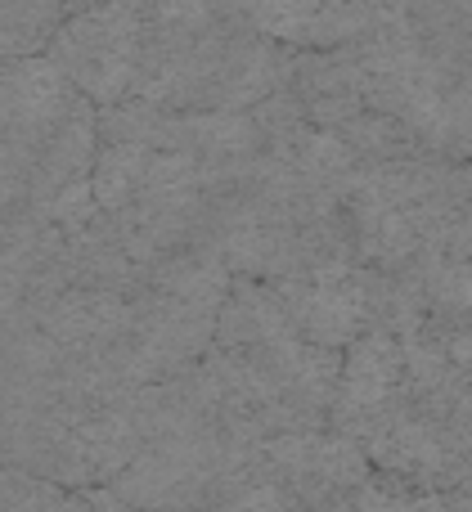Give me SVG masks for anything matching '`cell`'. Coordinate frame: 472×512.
<instances>
[{
    "label": "cell",
    "mask_w": 472,
    "mask_h": 512,
    "mask_svg": "<svg viewBox=\"0 0 472 512\" xmlns=\"http://www.w3.org/2000/svg\"><path fill=\"white\" fill-rule=\"evenodd\" d=\"M360 265L405 274L423 256L472 261V162L414 158L360 162L347 198Z\"/></svg>",
    "instance_id": "cell-2"
},
{
    "label": "cell",
    "mask_w": 472,
    "mask_h": 512,
    "mask_svg": "<svg viewBox=\"0 0 472 512\" xmlns=\"http://www.w3.org/2000/svg\"><path fill=\"white\" fill-rule=\"evenodd\" d=\"M99 108L45 54L0 68V162L27 207L50 212L90 189Z\"/></svg>",
    "instance_id": "cell-3"
},
{
    "label": "cell",
    "mask_w": 472,
    "mask_h": 512,
    "mask_svg": "<svg viewBox=\"0 0 472 512\" xmlns=\"http://www.w3.org/2000/svg\"><path fill=\"white\" fill-rule=\"evenodd\" d=\"M68 18V0H0V68L36 59Z\"/></svg>",
    "instance_id": "cell-8"
},
{
    "label": "cell",
    "mask_w": 472,
    "mask_h": 512,
    "mask_svg": "<svg viewBox=\"0 0 472 512\" xmlns=\"http://www.w3.org/2000/svg\"><path fill=\"white\" fill-rule=\"evenodd\" d=\"M405 378V346L392 333H365L356 346L342 351L338 396L329 409V427L347 441H365L378 427V418L392 409Z\"/></svg>",
    "instance_id": "cell-7"
},
{
    "label": "cell",
    "mask_w": 472,
    "mask_h": 512,
    "mask_svg": "<svg viewBox=\"0 0 472 512\" xmlns=\"http://www.w3.org/2000/svg\"><path fill=\"white\" fill-rule=\"evenodd\" d=\"M90 194L140 270L176 252H203L207 176L189 158L144 144H99Z\"/></svg>",
    "instance_id": "cell-4"
},
{
    "label": "cell",
    "mask_w": 472,
    "mask_h": 512,
    "mask_svg": "<svg viewBox=\"0 0 472 512\" xmlns=\"http://www.w3.org/2000/svg\"><path fill=\"white\" fill-rule=\"evenodd\" d=\"M90 5H99V0H68V14H77V9H90Z\"/></svg>",
    "instance_id": "cell-9"
},
{
    "label": "cell",
    "mask_w": 472,
    "mask_h": 512,
    "mask_svg": "<svg viewBox=\"0 0 472 512\" xmlns=\"http://www.w3.org/2000/svg\"><path fill=\"white\" fill-rule=\"evenodd\" d=\"M293 50L252 23L243 0H149L131 99L176 113H248L288 86Z\"/></svg>",
    "instance_id": "cell-1"
},
{
    "label": "cell",
    "mask_w": 472,
    "mask_h": 512,
    "mask_svg": "<svg viewBox=\"0 0 472 512\" xmlns=\"http://www.w3.org/2000/svg\"><path fill=\"white\" fill-rule=\"evenodd\" d=\"M279 297L288 324L324 351H347L365 333H374V270L351 265V270L302 274V279L270 283Z\"/></svg>",
    "instance_id": "cell-6"
},
{
    "label": "cell",
    "mask_w": 472,
    "mask_h": 512,
    "mask_svg": "<svg viewBox=\"0 0 472 512\" xmlns=\"http://www.w3.org/2000/svg\"><path fill=\"white\" fill-rule=\"evenodd\" d=\"M144 23L149 0H99L63 18L54 41L45 45V59L95 108L126 104L140 77Z\"/></svg>",
    "instance_id": "cell-5"
}]
</instances>
